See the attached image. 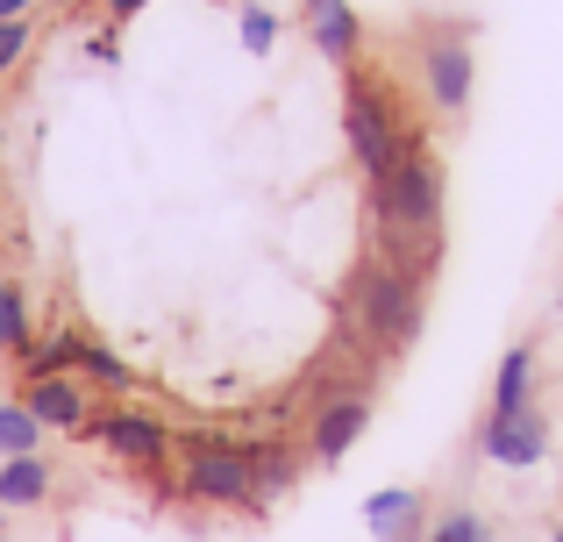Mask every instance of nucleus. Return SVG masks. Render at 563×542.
Instances as JSON below:
<instances>
[{
  "instance_id": "1a4fd4ad",
  "label": "nucleus",
  "mask_w": 563,
  "mask_h": 542,
  "mask_svg": "<svg viewBox=\"0 0 563 542\" xmlns=\"http://www.w3.org/2000/svg\"><path fill=\"white\" fill-rule=\"evenodd\" d=\"M14 400L29 407V414L43 421V429L57 435H86V421H93V386H86L79 372H57V378H29Z\"/></svg>"
},
{
  "instance_id": "f8f14e48",
  "label": "nucleus",
  "mask_w": 563,
  "mask_h": 542,
  "mask_svg": "<svg viewBox=\"0 0 563 542\" xmlns=\"http://www.w3.org/2000/svg\"><path fill=\"white\" fill-rule=\"evenodd\" d=\"M243 443H250V472H257V507L286 500L307 472V450L286 443V435H243Z\"/></svg>"
},
{
  "instance_id": "6e6552de",
  "label": "nucleus",
  "mask_w": 563,
  "mask_h": 542,
  "mask_svg": "<svg viewBox=\"0 0 563 542\" xmlns=\"http://www.w3.org/2000/svg\"><path fill=\"white\" fill-rule=\"evenodd\" d=\"M478 457L499 464V472H536L550 457V414H542V400L521 407V414H485L478 421Z\"/></svg>"
},
{
  "instance_id": "b1692460",
  "label": "nucleus",
  "mask_w": 563,
  "mask_h": 542,
  "mask_svg": "<svg viewBox=\"0 0 563 542\" xmlns=\"http://www.w3.org/2000/svg\"><path fill=\"white\" fill-rule=\"evenodd\" d=\"M550 542H563V521H556V535H550Z\"/></svg>"
},
{
  "instance_id": "20e7f679",
  "label": "nucleus",
  "mask_w": 563,
  "mask_h": 542,
  "mask_svg": "<svg viewBox=\"0 0 563 542\" xmlns=\"http://www.w3.org/2000/svg\"><path fill=\"white\" fill-rule=\"evenodd\" d=\"M179 493L200 507H235V515H264L257 507V472H250V443L243 435H221V429H200V435H179Z\"/></svg>"
},
{
  "instance_id": "7ed1b4c3",
  "label": "nucleus",
  "mask_w": 563,
  "mask_h": 542,
  "mask_svg": "<svg viewBox=\"0 0 563 542\" xmlns=\"http://www.w3.org/2000/svg\"><path fill=\"white\" fill-rule=\"evenodd\" d=\"M421 136H428V129L407 122V108H399L393 79H378V71H364V65L343 79V143H350V165H357L364 179L393 172Z\"/></svg>"
},
{
  "instance_id": "5701e85b",
  "label": "nucleus",
  "mask_w": 563,
  "mask_h": 542,
  "mask_svg": "<svg viewBox=\"0 0 563 542\" xmlns=\"http://www.w3.org/2000/svg\"><path fill=\"white\" fill-rule=\"evenodd\" d=\"M29 8H36V0H0V22H22Z\"/></svg>"
},
{
  "instance_id": "39448f33",
  "label": "nucleus",
  "mask_w": 563,
  "mask_h": 542,
  "mask_svg": "<svg viewBox=\"0 0 563 542\" xmlns=\"http://www.w3.org/2000/svg\"><path fill=\"white\" fill-rule=\"evenodd\" d=\"M413 71H421V93L442 122H464L471 93H478V51H471L464 22H428L413 43Z\"/></svg>"
},
{
  "instance_id": "ddd939ff",
  "label": "nucleus",
  "mask_w": 563,
  "mask_h": 542,
  "mask_svg": "<svg viewBox=\"0 0 563 542\" xmlns=\"http://www.w3.org/2000/svg\"><path fill=\"white\" fill-rule=\"evenodd\" d=\"M521 407H536V343H514L507 357H499L485 414H521Z\"/></svg>"
},
{
  "instance_id": "0eeeda50",
  "label": "nucleus",
  "mask_w": 563,
  "mask_h": 542,
  "mask_svg": "<svg viewBox=\"0 0 563 542\" xmlns=\"http://www.w3.org/2000/svg\"><path fill=\"white\" fill-rule=\"evenodd\" d=\"M364 429H372V386L343 392V400H314L307 407V435H300L307 464H343Z\"/></svg>"
},
{
  "instance_id": "f3484780",
  "label": "nucleus",
  "mask_w": 563,
  "mask_h": 542,
  "mask_svg": "<svg viewBox=\"0 0 563 542\" xmlns=\"http://www.w3.org/2000/svg\"><path fill=\"white\" fill-rule=\"evenodd\" d=\"M43 435L51 429H43L22 400H0V464L8 457H43Z\"/></svg>"
},
{
  "instance_id": "423d86ee",
  "label": "nucleus",
  "mask_w": 563,
  "mask_h": 542,
  "mask_svg": "<svg viewBox=\"0 0 563 542\" xmlns=\"http://www.w3.org/2000/svg\"><path fill=\"white\" fill-rule=\"evenodd\" d=\"M86 435H93L114 464H136V472H157V464L179 450V435H172L157 414H143V407H108V414L86 421Z\"/></svg>"
},
{
  "instance_id": "a878e982",
  "label": "nucleus",
  "mask_w": 563,
  "mask_h": 542,
  "mask_svg": "<svg viewBox=\"0 0 563 542\" xmlns=\"http://www.w3.org/2000/svg\"><path fill=\"white\" fill-rule=\"evenodd\" d=\"M556 314H563V292H556Z\"/></svg>"
},
{
  "instance_id": "dca6fc26",
  "label": "nucleus",
  "mask_w": 563,
  "mask_h": 542,
  "mask_svg": "<svg viewBox=\"0 0 563 542\" xmlns=\"http://www.w3.org/2000/svg\"><path fill=\"white\" fill-rule=\"evenodd\" d=\"M29 343H36V321H29V292L14 286L8 272H0V357L14 364Z\"/></svg>"
},
{
  "instance_id": "4be33fe9",
  "label": "nucleus",
  "mask_w": 563,
  "mask_h": 542,
  "mask_svg": "<svg viewBox=\"0 0 563 542\" xmlns=\"http://www.w3.org/2000/svg\"><path fill=\"white\" fill-rule=\"evenodd\" d=\"M100 8H108V22H114V29H122V22H136V14H143V8H151V0H100Z\"/></svg>"
},
{
  "instance_id": "2eb2a0df",
  "label": "nucleus",
  "mask_w": 563,
  "mask_h": 542,
  "mask_svg": "<svg viewBox=\"0 0 563 542\" xmlns=\"http://www.w3.org/2000/svg\"><path fill=\"white\" fill-rule=\"evenodd\" d=\"M51 486H57L51 457H8V464H0V507H8V515H14V507H43Z\"/></svg>"
},
{
  "instance_id": "6ab92c4d",
  "label": "nucleus",
  "mask_w": 563,
  "mask_h": 542,
  "mask_svg": "<svg viewBox=\"0 0 563 542\" xmlns=\"http://www.w3.org/2000/svg\"><path fill=\"white\" fill-rule=\"evenodd\" d=\"M79 378H86V386H108V392H129V386H136V372H129V364L114 357V350L100 343V335L86 343V357H79Z\"/></svg>"
},
{
  "instance_id": "9d476101",
  "label": "nucleus",
  "mask_w": 563,
  "mask_h": 542,
  "mask_svg": "<svg viewBox=\"0 0 563 542\" xmlns=\"http://www.w3.org/2000/svg\"><path fill=\"white\" fill-rule=\"evenodd\" d=\"M300 22H307V43H314L329 65L357 71V57H364V14L350 8V0H300Z\"/></svg>"
},
{
  "instance_id": "412c9836",
  "label": "nucleus",
  "mask_w": 563,
  "mask_h": 542,
  "mask_svg": "<svg viewBox=\"0 0 563 542\" xmlns=\"http://www.w3.org/2000/svg\"><path fill=\"white\" fill-rule=\"evenodd\" d=\"M29 43H36V29H29V14H22V22H0V79H8V71H14V65L29 57Z\"/></svg>"
},
{
  "instance_id": "4468645a",
  "label": "nucleus",
  "mask_w": 563,
  "mask_h": 542,
  "mask_svg": "<svg viewBox=\"0 0 563 542\" xmlns=\"http://www.w3.org/2000/svg\"><path fill=\"white\" fill-rule=\"evenodd\" d=\"M86 343H93V335H86V329H71V321H65V329H51V335H43V343H29L22 357H14V364H22V386H29V378H57V372H79Z\"/></svg>"
},
{
  "instance_id": "f03ea898",
  "label": "nucleus",
  "mask_w": 563,
  "mask_h": 542,
  "mask_svg": "<svg viewBox=\"0 0 563 542\" xmlns=\"http://www.w3.org/2000/svg\"><path fill=\"white\" fill-rule=\"evenodd\" d=\"M421 300H428V272L393 265V257H364L343 292V343L364 350V357L407 350L413 329H421Z\"/></svg>"
},
{
  "instance_id": "f257e3e1",
  "label": "nucleus",
  "mask_w": 563,
  "mask_h": 542,
  "mask_svg": "<svg viewBox=\"0 0 563 542\" xmlns=\"http://www.w3.org/2000/svg\"><path fill=\"white\" fill-rule=\"evenodd\" d=\"M442 208H450V172H442L435 143H413L393 172L372 179V229H378V257L428 272L442 257Z\"/></svg>"
},
{
  "instance_id": "393cba45",
  "label": "nucleus",
  "mask_w": 563,
  "mask_h": 542,
  "mask_svg": "<svg viewBox=\"0 0 563 542\" xmlns=\"http://www.w3.org/2000/svg\"><path fill=\"white\" fill-rule=\"evenodd\" d=\"M0 529H8V507H0Z\"/></svg>"
},
{
  "instance_id": "9b49d317",
  "label": "nucleus",
  "mask_w": 563,
  "mask_h": 542,
  "mask_svg": "<svg viewBox=\"0 0 563 542\" xmlns=\"http://www.w3.org/2000/svg\"><path fill=\"white\" fill-rule=\"evenodd\" d=\"M364 529H372L378 542H428V500L413 486H385V493H372L364 500Z\"/></svg>"
},
{
  "instance_id": "a211bd4d",
  "label": "nucleus",
  "mask_w": 563,
  "mask_h": 542,
  "mask_svg": "<svg viewBox=\"0 0 563 542\" xmlns=\"http://www.w3.org/2000/svg\"><path fill=\"white\" fill-rule=\"evenodd\" d=\"M235 36H243L250 57H272L278 36H286V22H278L272 8H257V0H243V8H235Z\"/></svg>"
},
{
  "instance_id": "aec40b11",
  "label": "nucleus",
  "mask_w": 563,
  "mask_h": 542,
  "mask_svg": "<svg viewBox=\"0 0 563 542\" xmlns=\"http://www.w3.org/2000/svg\"><path fill=\"white\" fill-rule=\"evenodd\" d=\"M428 542H493V529H485L478 507H442V521L428 529Z\"/></svg>"
}]
</instances>
